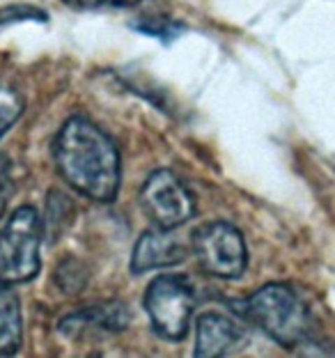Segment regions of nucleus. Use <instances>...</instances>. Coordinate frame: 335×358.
<instances>
[{"label": "nucleus", "mask_w": 335, "mask_h": 358, "mask_svg": "<svg viewBox=\"0 0 335 358\" xmlns=\"http://www.w3.org/2000/svg\"><path fill=\"white\" fill-rule=\"evenodd\" d=\"M129 26L141 32V35L154 37V39H159V42H163V44L175 42V39L182 37V32L186 30L179 21L170 19V16H157V14L138 16V19L129 23Z\"/></svg>", "instance_id": "11"}, {"label": "nucleus", "mask_w": 335, "mask_h": 358, "mask_svg": "<svg viewBox=\"0 0 335 358\" xmlns=\"http://www.w3.org/2000/svg\"><path fill=\"white\" fill-rule=\"evenodd\" d=\"M44 227L35 207L23 205L0 227V282L21 285L39 273Z\"/></svg>", "instance_id": "3"}, {"label": "nucleus", "mask_w": 335, "mask_h": 358, "mask_svg": "<svg viewBox=\"0 0 335 358\" xmlns=\"http://www.w3.org/2000/svg\"><path fill=\"white\" fill-rule=\"evenodd\" d=\"M23 19H39L46 21V14L42 10H35V7H7V10H0V26L10 21H23Z\"/></svg>", "instance_id": "17"}, {"label": "nucleus", "mask_w": 335, "mask_h": 358, "mask_svg": "<svg viewBox=\"0 0 335 358\" xmlns=\"http://www.w3.org/2000/svg\"><path fill=\"white\" fill-rule=\"evenodd\" d=\"M236 310L285 349H299L310 343V313L290 285L269 282L236 303Z\"/></svg>", "instance_id": "2"}, {"label": "nucleus", "mask_w": 335, "mask_h": 358, "mask_svg": "<svg viewBox=\"0 0 335 358\" xmlns=\"http://www.w3.org/2000/svg\"><path fill=\"white\" fill-rule=\"evenodd\" d=\"M10 287L12 285L0 282V356H12L19 352L23 338L21 303Z\"/></svg>", "instance_id": "10"}, {"label": "nucleus", "mask_w": 335, "mask_h": 358, "mask_svg": "<svg viewBox=\"0 0 335 358\" xmlns=\"http://www.w3.org/2000/svg\"><path fill=\"white\" fill-rule=\"evenodd\" d=\"M55 282L64 294H78L87 282V268L78 262V259L67 257L55 271Z\"/></svg>", "instance_id": "12"}, {"label": "nucleus", "mask_w": 335, "mask_h": 358, "mask_svg": "<svg viewBox=\"0 0 335 358\" xmlns=\"http://www.w3.org/2000/svg\"><path fill=\"white\" fill-rule=\"evenodd\" d=\"M243 340V331L223 313H202L195 324V356L216 358L230 354Z\"/></svg>", "instance_id": "9"}, {"label": "nucleus", "mask_w": 335, "mask_h": 358, "mask_svg": "<svg viewBox=\"0 0 335 358\" xmlns=\"http://www.w3.org/2000/svg\"><path fill=\"white\" fill-rule=\"evenodd\" d=\"M186 246L179 241L170 230H147L136 241L134 255H131V273L141 275L154 268H166L184 262Z\"/></svg>", "instance_id": "8"}, {"label": "nucleus", "mask_w": 335, "mask_h": 358, "mask_svg": "<svg viewBox=\"0 0 335 358\" xmlns=\"http://www.w3.org/2000/svg\"><path fill=\"white\" fill-rule=\"evenodd\" d=\"M141 207L157 227L175 230L195 216V198L173 170H154L141 189Z\"/></svg>", "instance_id": "6"}, {"label": "nucleus", "mask_w": 335, "mask_h": 358, "mask_svg": "<svg viewBox=\"0 0 335 358\" xmlns=\"http://www.w3.org/2000/svg\"><path fill=\"white\" fill-rule=\"evenodd\" d=\"M191 246L200 268L214 278L234 280L248 266V248L243 234L227 221H211L195 227Z\"/></svg>", "instance_id": "5"}, {"label": "nucleus", "mask_w": 335, "mask_h": 358, "mask_svg": "<svg viewBox=\"0 0 335 358\" xmlns=\"http://www.w3.org/2000/svg\"><path fill=\"white\" fill-rule=\"evenodd\" d=\"M71 10L83 12H97V10H131V7L141 5L143 0H62Z\"/></svg>", "instance_id": "15"}, {"label": "nucleus", "mask_w": 335, "mask_h": 358, "mask_svg": "<svg viewBox=\"0 0 335 358\" xmlns=\"http://www.w3.org/2000/svg\"><path fill=\"white\" fill-rule=\"evenodd\" d=\"M14 193V182H12V164L5 154H0V216L5 214L10 198Z\"/></svg>", "instance_id": "16"}, {"label": "nucleus", "mask_w": 335, "mask_h": 358, "mask_svg": "<svg viewBox=\"0 0 335 358\" xmlns=\"http://www.w3.org/2000/svg\"><path fill=\"white\" fill-rule=\"evenodd\" d=\"M143 306L154 333L179 343L189 333V324L195 310V289L184 275H157L147 285Z\"/></svg>", "instance_id": "4"}, {"label": "nucleus", "mask_w": 335, "mask_h": 358, "mask_svg": "<svg viewBox=\"0 0 335 358\" xmlns=\"http://www.w3.org/2000/svg\"><path fill=\"white\" fill-rule=\"evenodd\" d=\"M23 99L14 87L0 83V138L12 129V124L21 117Z\"/></svg>", "instance_id": "13"}, {"label": "nucleus", "mask_w": 335, "mask_h": 358, "mask_svg": "<svg viewBox=\"0 0 335 358\" xmlns=\"http://www.w3.org/2000/svg\"><path fill=\"white\" fill-rule=\"evenodd\" d=\"M129 324H131L129 306L122 301H106V303L80 308V310L62 317L58 322V333L67 340H83L122 333L129 329Z\"/></svg>", "instance_id": "7"}, {"label": "nucleus", "mask_w": 335, "mask_h": 358, "mask_svg": "<svg viewBox=\"0 0 335 358\" xmlns=\"http://www.w3.org/2000/svg\"><path fill=\"white\" fill-rule=\"evenodd\" d=\"M53 161L60 177L80 195L101 205L117 198L120 152L113 138L87 117L73 115L60 127L53 141Z\"/></svg>", "instance_id": "1"}, {"label": "nucleus", "mask_w": 335, "mask_h": 358, "mask_svg": "<svg viewBox=\"0 0 335 358\" xmlns=\"http://www.w3.org/2000/svg\"><path fill=\"white\" fill-rule=\"evenodd\" d=\"M71 205L69 200L64 198L62 193H51L48 195V214H46V223H48V234L51 239L60 237V230L64 225H69L71 218Z\"/></svg>", "instance_id": "14"}]
</instances>
